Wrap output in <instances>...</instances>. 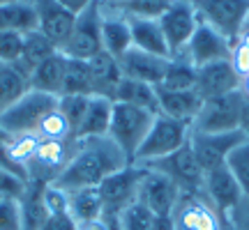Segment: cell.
<instances>
[{
    "label": "cell",
    "instance_id": "44dd1931",
    "mask_svg": "<svg viewBox=\"0 0 249 230\" xmlns=\"http://www.w3.org/2000/svg\"><path fill=\"white\" fill-rule=\"evenodd\" d=\"M157 97H160V113L180 122H194L203 99L198 97L196 90H161L157 88Z\"/></svg>",
    "mask_w": 249,
    "mask_h": 230
},
{
    "label": "cell",
    "instance_id": "4dcf8cb0",
    "mask_svg": "<svg viewBox=\"0 0 249 230\" xmlns=\"http://www.w3.org/2000/svg\"><path fill=\"white\" fill-rule=\"evenodd\" d=\"M53 53H58V49H55V46L51 44L39 30L28 33L26 42H23V53H21V58H18L17 67L23 71V74L28 76V81H30V74H33V71H35L44 60H49Z\"/></svg>",
    "mask_w": 249,
    "mask_h": 230
},
{
    "label": "cell",
    "instance_id": "d6a6232c",
    "mask_svg": "<svg viewBox=\"0 0 249 230\" xmlns=\"http://www.w3.org/2000/svg\"><path fill=\"white\" fill-rule=\"evenodd\" d=\"M60 95H88V97H92V79H90L88 60L67 58Z\"/></svg>",
    "mask_w": 249,
    "mask_h": 230
},
{
    "label": "cell",
    "instance_id": "8fae6325",
    "mask_svg": "<svg viewBox=\"0 0 249 230\" xmlns=\"http://www.w3.org/2000/svg\"><path fill=\"white\" fill-rule=\"evenodd\" d=\"M245 141H249L242 129L235 131H224V133H201V131H192L189 136V145L194 152L196 161L201 164L203 173L224 166L229 154H231L238 145H242Z\"/></svg>",
    "mask_w": 249,
    "mask_h": 230
},
{
    "label": "cell",
    "instance_id": "277c9868",
    "mask_svg": "<svg viewBox=\"0 0 249 230\" xmlns=\"http://www.w3.org/2000/svg\"><path fill=\"white\" fill-rule=\"evenodd\" d=\"M58 108V97L39 90H28L14 106L0 115V127L9 136L18 133H37V127L46 115Z\"/></svg>",
    "mask_w": 249,
    "mask_h": 230
},
{
    "label": "cell",
    "instance_id": "e0dca14e",
    "mask_svg": "<svg viewBox=\"0 0 249 230\" xmlns=\"http://www.w3.org/2000/svg\"><path fill=\"white\" fill-rule=\"evenodd\" d=\"M196 92L198 97L208 101L214 97H224L229 92L240 90V79L235 76L231 62L229 60H217L203 67H196Z\"/></svg>",
    "mask_w": 249,
    "mask_h": 230
},
{
    "label": "cell",
    "instance_id": "836d02e7",
    "mask_svg": "<svg viewBox=\"0 0 249 230\" xmlns=\"http://www.w3.org/2000/svg\"><path fill=\"white\" fill-rule=\"evenodd\" d=\"M102 5L124 18H160L171 5V0H127V2H104L102 0Z\"/></svg>",
    "mask_w": 249,
    "mask_h": 230
},
{
    "label": "cell",
    "instance_id": "ffe728a7",
    "mask_svg": "<svg viewBox=\"0 0 249 230\" xmlns=\"http://www.w3.org/2000/svg\"><path fill=\"white\" fill-rule=\"evenodd\" d=\"M90 67V79H92V95L107 99H116V90L123 81V69L118 58H113L107 51H99L88 60Z\"/></svg>",
    "mask_w": 249,
    "mask_h": 230
},
{
    "label": "cell",
    "instance_id": "cb8c5ba5",
    "mask_svg": "<svg viewBox=\"0 0 249 230\" xmlns=\"http://www.w3.org/2000/svg\"><path fill=\"white\" fill-rule=\"evenodd\" d=\"M127 21H129V30H132V46L141 49L145 53L160 55V58H171L160 18H127Z\"/></svg>",
    "mask_w": 249,
    "mask_h": 230
},
{
    "label": "cell",
    "instance_id": "4fadbf2b",
    "mask_svg": "<svg viewBox=\"0 0 249 230\" xmlns=\"http://www.w3.org/2000/svg\"><path fill=\"white\" fill-rule=\"evenodd\" d=\"M160 26L166 37L171 58L180 55L198 26V14H196L192 0H171L166 12L160 16Z\"/></svg>",
    "mask_w": 249,
    "mask_h": 230
},
{
    "label": "cell",
    "instance_id": "8992f818",
    "mask_svg": "<svg viewBox=\"0 0 249 230\" xmlns=\"http://www.w3.org/2000/svg\"><path fill=\"white\" fill-rule=\"evenodd\" d=\"M99 51H104V46H102V7H99V0H95L83 12L76 14L74 30H71L67 44L60 49V53L74 58V60H90Z\"/></svg>",
    "mask_w": 249,
    "mask_h": 230
},
{
    "label": "cell",
    "instance_id": "7bdbcfd3",
    "mask_svg": "<svg viewBox=\"0 0 249 230\" xmlns=\"http://www.w3.org/2000/svg\"><path fill=\"white\" fill-rule=\"evenodd\" d=\"M229 62H231L235 76L242 81L249 74V46L245 44V42H240V39H235V42H233L231 58H229Z\"/></svg>",
    "mask_w": 249,
    "mask_h": 230
},
{
    "label": "cell",
    "instance_id": "db71d44e",
    "mask_svg": "<svg viewBox=\"0 0 249 230\" xmlns=\"http://www.w3.org/2000/svg\"><path fill=\"white\" fill-rule=\"evenodd\" d=\"M2 2H12V0H0V5H2Z\"/></svg>",
    "mask_w": 249,
    "mask_h": 230
},
{
    "label": "cell",
    "instance_id": "9a60e30c",
    "mask_svg": "<svg viewBox=\"0 0 249 230\" xmlns=\"http://www.w3.org/2000/svg\"><path fill=\"white\" fill-rule=\"evenodd\" d=\"M231 49L233 42L229 37H224L219 30H214L208 23L198 21L189 44L185 46V51L180 55H185L194 67H203V65H210V62L217 60H229L231 58Z\"/></svg>",
    "mask_w": 249,
    "mask_h": 230
},
{
    "label": "cell",
    "instance_id": "f907efd6",
    "mask_svg": "<svg viewBox=\"0 0 249 230\" xmlns=\"http://www.w3.org/2000/svg\"><path fill=\"white\" fill-rule=\"evenodd\" d=\"M240 92L245 95V97H249V74L240 81Z\"/></svg>",
    "mask_w": 249,
    "mask_h": 230
},
{
    "label": "cell",
    "instance_id": "ac0fdd59",
    "mask_svg": "<svg viewBox=\"0 0 249 230\" xmlns=\"http://www.w3.org/2000/svg\"><path fill=\"white\" fill-rule=\"evenodd\" d=\"M203 196L213 203V207L217 212L226 216L235 205L242 200V189L240 184L235 182V177L231 175V170L224 166H217V168L208 170L203 180Z\"/></svg>",
    "mask_w": 249,
    "mask_h": 230
},
{
    "label": "cell",
    "instance_id": "f1b7e54d",
    "mask_svg": "<svg viewBox=\"0 0 249 230\" xmlns=\"http://www.w3.org/2000/svg\"><path fill=\"white\" fill-rule=\"evenodd\" d=\"M65 65H67V55H62L60 51L53 53L30 74V90H39V92H46V95L60 97Z\"/></svg>",
    "mask_w": 249,
    "mask_h": 230
},
{
    "label": "cell",
    "instance_id": "f6af8a7d",
    "mask_svg": "<svg viewBox=\"0 0 249 230\" xmlns=\"http://www.w3.org/2000/svg\"><path fill=\"white\" fill-rule=\"evenodd\" d=\"M44 230H76V223L70 216V212H58L49 216Z\"/></svg>",
    "mask_w": 249,
    "mask_h": 230
},
{
    "label": "cell",
    "instance_id": "b9f144b4",
    "mask_svg": "<svg viewBox=\"0 0 249 230\" xmlns=\"http://www.w3.org/2000/svg\"><path fill=\"white\" fill-rule=\"evenodd\" d=\"M26 180L0 168V198H21V194L26 191Z\"/></svg>",
    "mask_w": 249,
    "mask_h": 230
},
{
    "label": "cell",
    "instance_id": "f546056e",
    "mask_svg": "<svg viewBox=\"0 0 249 230\" xmlns=\"http://www.w3.org/2000/svg\"><path fill=\"white\" fill-rule=\"evenodd\" d=\"M30 90V81L17 65L0 62V115L9 111Z\"/></svg>",
    "mask_w": 249,
    "mask_h": 230
},
{
    "label": "cell",
    "instance_id": "3957f363",
    "mask_svg": "<svg viewBox=\"0 0 249 230\" xmlns=\"http://www.w3.org/2000/svg\"><path fill=\"white\" fill-rule=\"evenodd\" d=\"M189 136H192V124L189 122H180V120H173V117H166V115H155V122H152L148 136L143 138L141 148L134 157V164H150V161H157L161 157H169L176 150H180L185 143H189Z\"/></svg>",
    "mask_w": 249,
    "mask_h": 230
},
{
    "label": "cell",
    "instance_id": "d590c367",
    "mask_svg": "<svg viewBox=\"0 0 249 230\" xmlns=\"http://www.w3.org/2000/svg\"><path fill=\"white\" fill-rule=\"evenodd\" d=\"M155 221H157V216L143 203L136 200V203H132L118 216V228L120 230H152L155 228Z\"/></svg>",
    "mask_w": 249,
    "mask_h": 230
},
{
    "label": "cell",
    "instance_id": "60d3db41",
    "mask_svg": "<svg viewBox=\"0 0 249 230\" xmlns=\"http://www.w3.org/2000/svg\"><path fill=\"white\" fill-rule=\"evenodd\" d=\"M0 230H21L18 198H0Z\"/></svg>",
    "mask_w": 249,
    "mask_h": 230
},
{
    "label": "cell",
    "instance_id": "30bf717a",
    "mask_svg": "<svg viewBox=\"0 0 249 230\" xmlns=\"http://www.w3.org/2000/svg\"><path fill=\"white\" fill-rule=\"evenodd\" d=\"M176 230H226V216L203 194H182L171 214Z\"/></svg>",
    "mask_w": 249,
    "mask_h": 230
},
{
    "label": "cell",
    "instance_id": "e575fe53",
    "mask_svg": "<svg viewBox=\"0 0 249 230\" xmlns=\"http://www.w3.org/2000/svg\"><path fill=\"white\" fill-rule=\"evenodd\" d=\"M39 143H42V138H39L37 133H18V136H12L7 141V145H5L9 161H12L17 168L23 170L26 177H28V164L33 161Z\"/></svg>",
    "mask_w": 249,
    "mask_h": 230
},
{
    "label": "cell",
    "instance_id": "816d5d0a",
    "mask_svg": "<svg viewBox=\"0 0 249 230\" xmlns=\"http://www.w3.org/2000/svg\"><path fill=\"white\" fill-rule=\"evenodd\" d=\"M9 138H12V136H9V133L5 131V129H2V127H0V143H7Z\"/></svg>",
    "mask_w": 249,
    "mask_h": 230
},
{
    "label": "cell",
    "instance_id": "f35d334b",
    "mask_svg": "<svg viewBox=\"0 0 249 230\" xmlns=\"http://www.w3.org/2000/svg\"><path fill=\"white\" fill-rule=\"evenodd\" d=\"M226 168L231 170L235 182L240 184L242 194L249 196V141L238 145L226 159Z\"/></svg>",
    "mask_w": 249,
    "mask_h": 230
},
{
    "label": "cell",
    "instance_id": "52a82bcc",
    "mask_svg": "<svg viewBox=\"0 0 249 230\" xmlns=\"http://www.w3.org/2000/svg\"><path fill=\"white\" fill-rule=\"evenodd\" d=\"M242 92H229L224 97H214L203 101V106L192 122V131L201 133H224L240 129V113H242Z\"/></svg>",
    "mask_w": 249,
    "mask_h": 230
},
{
    "label": "cell",
    "instance_id": "8d00e7d4",
    "mask_svg": "<svg viewBox=\"0 0 249 230\" xmlns=\"http://www.w3.org/2000/svg\"><path fill=\"white\" fill-rule=\"evenodd\" d=\"M37 136L44 138V141H71V138H74V131H71L70 122L65 120V115L55 108V111H51V113L39 122Z\"/></svg>",
    "mask_w": 249,
    "mask_h": 230
},
{
    "label": "cell",
    "instance_id": "bcb514c9",
    "mask_svg": "<svg viewBox=\"0 0 249 230\" xmlns=\"http://www.w3.org/2000/svg\"><path fill=\"white\" fill-rule=\"evenodd\" d=\"M116 219L118 216H102V219H95V221H83L76 223V230H113Z\"/></svg>",
    "mask_w": 249,
    "mask_h": 230
},
{
    "label": "cell",
    "instance_id": "c3c4849f",
    "mask_svg": "<svg viewBox=\"0 0 249 230\" xmlns=\"http://www.w3.org/2000/svg\"><path fill=\"white\" fill-rule=\"evenodd\" d=\"M60 2L67 9H71L74 14H79V12H83V9L88 7L90 2H95V0H60Z\"/></svg>",
    "mask_w": 249,
    "mask_h": 230
},
{
    "label": "cell",
    "instance_id": "2e32d148",
    "mask_svg": "<svg viewBox=\"0 0 249 230\" xmlns=\"http://www.w3.org/2000/svg\"><path fill=\"white\" fill-rule=\"evenodd\" d=\"M33 5L37 12V30L60 51L74 30L76 14L65 7L60 0H33Z\"/></svg>",
    "mask_w": 249,
    "mask_h": 230
},
{
    "label": "cell",
    "instance_id": "603a6c76",
    "mask_svg": "<svg viewBox=\"0 0 249 230\" xmlns=\"http://www.w3.org/2000/svg\"><path fill=\"white\" fill-rule=\"evenodd\" d=\"M44 189L42 182H28L26 191L18 198V210H21V230H44L49 221V210L44 203Z\"/></svg>",
    "mask_w": 249,
    "mask_h": 230
},
{
    "label": "cell",
    "instance_id": "5bb4252c",
    "mask_svg": "<svg viewBox=\"0 0 249 230\" xmlns=\"http://www.w3.org/2000/svg\"><path fill=\"white\" fill-rule=\"evenodd\" d=\"M180 196H182V191H180V186L173 180H169L160 170L143 166V177L141 184H139L136 200L145 205L155 216H171L180 200Z\"/></svg>",
    "mask_w": 249,
    "mask_h": 230
},
{
    "label": "cell",
    "instance_id": "7dc6e473",
    "mask_svg": "<svg viewBox=\"0 0 249 230\" xmlns=\"http://www.w3.org/2000/svg\"><path fill=\"white\" fill-rule=\"evenodd\" d=\"M245 97V95H242ZM240 129L245 131V136L249 138V97L242 99V113H240Z\"/></svg>",
    "mask_w": 249,
    "mask_h": 230
},
{
    "label": "cell",
    "instance_id": "f5cc1de1",
    "mask_svg": "<svg viewBox=\"0 0 249 230\" xmlns=\"http://www.w3.org/2000/svg\"><path fill=\"white\" fill-rule=\"evenodd\" d=\"M104 2H127V0H104Z\"/></svg>",
    "mask_w": 249,
    "mask_h": 230
},
{
    "label": "cell",
    "instance_id": "1f68e13d",
    "mask_svg": "<svg viewBox=\"0 0 249 230\" xmlns=\"http://www.w3.org/2000/svg\"><path fill=\"white\" fill-rule=\"evenodd\" d=\"M161 90H194L196 88V67L185 55H176L169 60L166 74L157 85Z\"/></svg>",
    "mask_w": 249,
    "mask_h": 230
},
{
    "label": "cell",
    "instance_id": "ee69618b",
    "mask_svg": "<svg viewBox=\"0 0 249 230\" xmlns=\"http://www.w3.org/2000/svg\"><path fill=\"white\" fill-rule=\"evenodd\" d=\"M226 230H249V196H242L240 203L226 214Z\"/></svg>",
    "mask_w": 249,
    "mask_h": 230
},
{
    "label": "cell",
    "instance_id": "7a4b0ae2",
    "mask_svg": "<svg viewBox=\"0 0 249 230\" xmlns=\"http://www.w3.org/2000/svg\"><path fill=\"white\" fill-rule=\"evenodd\" d=\"M152 122H155V113H150V111L113 101L108 138L116 143L118 148L127 154V159L134 164V157H136V152L141 148L143 138L150 131Z\"/></svg>",
    "mask_w": 249,
    "mask_h": 230
},
{
    "label": "cell",
    "instance_id": "7c38bea8",
    "mask_svg": "<svg viewBox=\"0 0 249 230\" xmlns=\"http://www.w3.org/2000/svg\"><path fill=\"white\" fill-rule=\"evenodd\" d=\"M76 138L71 141H44L39 143L33 161L28 164V182H42L53 184L58 175L67 168L71 154H74Z\"/></svg>",
    "mask_w": 249,
    "mask_h": 230
},
{
    "label": "cell",
    "instance_id": "484cf974",
    "mask_svg": "<svg viewBox=\"0 0 249 230\" xmlns=\"http://www.w3.org/2000/svg\"><path fill=\"white\" fill-rule=\"evenodd\" d=\"M0 30L28 35L37 30V12L33 0H12L0 5Z\"/></svg>",
    "mask_w": 249,
    "mask_h": 230
},
{
    "label": "cell",
    "instance_id": "681fc988",
    "mask_svg": "<svg viewBox=\"0 0 249 230\" xmlns=\"http://www.w3.org/2000/svg\"><path fill=\"white\" fill-rule=\"evenodd\" d=\"M152 230H176V223L171 216H157V221H155V228Z\"/></svg>",
    "mask_w": 249,
    "mask_h": 230
},
{
    "label": "cell",
    "instance_id": "7402d4cb",
    "mask_svg": "<svg viewBox=\"0 0 249 230\" xmlns=\"http://www.w3.org/2000/svg\"><path fill=\"white\" fill-rule=\"evenodd\" d=\"M102 46L104 51L111 53L113 58H120L132 49V30H129V21L116 12H111L108 7L102 5Z\"/></svg>",
    "mask_w": 249,
    "mask_h": 230
},
{
    "label": "cell",
    "instance_id": "d4e9b609",
    "mask_svg": "<svg viewBox=\"0 0 249 230\" xmlns=\"http://www.w3.org/2000/svg\"><path fill=\"white\" fill-rule=\"evenodd\" d=\"M111 115H113V101L107 97H97L92 95L88 104V111L83 115L79 131H76V141L81 138H99V136H108V127H111Z\"/></svg>",
    "mask_w": 249,
    "mask_h": 230
},
{
    "label": "cell",
    "instance_id": "ba28073f",
    "mask_svg": "<svg viewBox=\"0 0 249 230\" xmlns=\"http://www.w3.org/2000/svg\"><path fill=\"white\" fill-rule=\"evenodd\" d=\"M143 166L164 173L169 180H173V182L180 186L182 194H203L205 173H203V168H201V164L196 161L189 143H185L180 150H176L173 154H169V157H161V159L143 164Z\"/></svg>",
    "mask_w": 249,
    "mask_h": 230
},
{
    "label": "cell",
    "instance_id": "5b68a950",
    "mask_svg": "<svg viewBox=\"0 0 249 230\" xmlns=\"http://www.w3.org/2000/svg\"><path fill=\"white\" fill-rule=\"evenodd\" d=\"M198 21L235 42L249 23V0H192Z\"/></svg>",
    "mask_w": 249,
    "mask_h": 230
},
{
    "label": "cell",
    "instance_id": "9c48e42d",
    "mask_svg": "<svg viewBox=\"0 0 249 230\" xmlns=\"http://www.w3.org/2000/svg\"><path fill=\"white\" fill-rule=\"evenodd\" d=\"M141 177H143V166L129 164L123 170H118L111 177H107L97 186L99 196H102V205H104V216H120L129 205L136 203Z\"/></svg>",
    "mask_w": 249,
    "mask_h": 230
},
{
    "label": "cell",
    "instance_id": "ab89813d",
    "mask_svg": "<svg viewBox=\"0 0 249 230\" xmlns=\"http://www.w3.org/2000/svg\"><path fill=\"white\" fill-rule=\"evenodd\" d=\"M23 42H26V35L0 30V62L17 65L21 53H23Z\"/></svg>",
    "mask_w": 249,
    "mask_h": 230
},
{
    "label": "cell",
    "instance_id": "6da1fadb",
    "mask_svg": "<svg viewBox=\"0 0 249 230\" xmlns=\"http://www.w3.org/2000/svg\"><path fill=\"white\" fill-rule=\"evenodd\" d=\"M132 161L127 159V154L108 136L81 138L74 145V154L67 168L58 175L53 186L67 194L76 189H86V186H99L107 177L123 170Z\"/></svg>",
    "mask_w": 249,
    "mask_h": 230
},
{
    "label": "cell",
    "instance_id": "4316f807",
    "mask_svg": "<svg viewBox=\"0 0 249 230\" xmlns=\"http://www.w3.org/2000/svg\"><path fill=\"white\" fill-rule=\"evenodd\" d=\"M113 101L145 108V111H150V113L160 115V97H157V85L143 83V81L124 79V76H123V81H120V85H118V90H116V99H113Z\"/></svg>",
    "mask_w": 249,
    "mask_h": 230
},
{
    "label": "cell",
    "instance_id": "74e56055",
    "mask_svg": "<svg viewBox=\"0 0 249 230\" xmlns=\"http://www.w3.org/2000/svg\"><path fill=\"white\" fill-rule=\"evenodd\" d=\"M90 97L88 95H60L58 97V111L65 115V120L70 122L71 131L76 136L81 122H83V115L88 111Z\"/></svg>",
    "mask_w": 249,
    "mask_h": 230
},
{
    "label": "cell",
    "instance_id": "83f0119b",
    "mask_svg": "<svg viewBox=\"0 0 249 230\" xmlns=\"http://www.w3.org/2000/svg\"><path fill=\"white\" fill-rule=\"evenodd\" d=\"M67 212L74 219V223L95 221L104 216V205L97 186H86L67 194Z\"/></svg>",
    "mask_w": 249,
    "mask_h": 230
},
{
    "label": "cell",
    "instance_id": "d6986e66",
    "mask_svg": "<svg viewBox=\"0 0 249 230\" xmlns=\"http://www.w3.org/2000/svg\"><path fill=\"white\" fill-rule=\"evenodd\" d=\"M171 58H160V55L145 53L141 49L132 46L127 53H123L118 58L120 62V69H123L124 79H134V81H143V83H150V85H160L166 67H169Z\"/></svg>",
    "mask_w": 249,
    "mask_h": 230
}]
</instances>
